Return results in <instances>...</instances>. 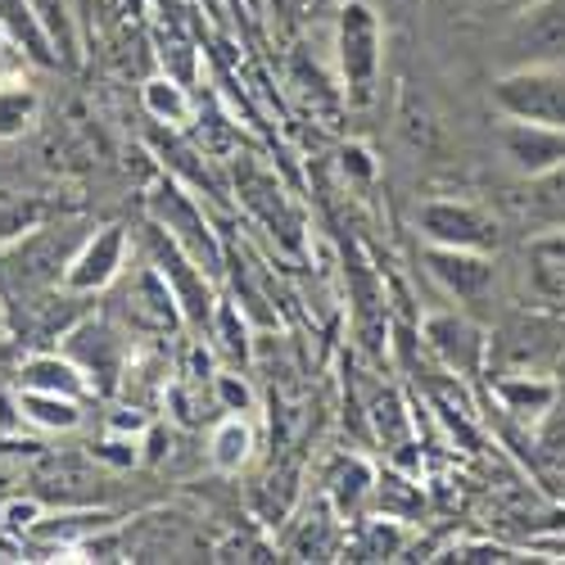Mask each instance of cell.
<instances>
[{
	"label": "cell",
	"mask_w": 565,
	"mask_h": 565,
	"mask_svg": "<svg viewBox=\"0 0 565 565\" xmlns=\"http://www.w3.org/2000/svg\"><path fill=\"white\" fill-rule=\"evenodd\" d=\"M493 105L502 118H525L565 131V60L561 64H515L493 77Z\"/></svg>",
	"instance_id": "cell-1"
},
{
	"label": "cell",
	"mask_w": 565,
	"mask_h": 565,
	"mask_svg": "<svg viewBox=\"0 0 565 565\" xmlns=\"http://www.w3.org/2000/svg\"><path fill=\"white\" fill-rule=\"evenodd\" d=\"M381 14H375L366 0H344L340 6V23H335V55H340V73L344 86L353 90V100H366L375 77H381Z\"/></svg>",
	"instance_id": "cell-2"
},
{
	"label": "cell",
	"mask_w": 565,
	"mask_h": 565,
	"mask_svg": "<svg viewBox=\"0 0 565 565\" xmlns=\"http://www.w3.org/2000/svg\"><path fill=\"white\" fill-rule=\"evenodd\" d=\"M416 231L426 235V245H452V249H480L498 254L502 226L493 213L466 200H430L416 209Z\"/></svg>",
	"instance_id": "cell-3"
},
{
	"label": "cell",
	"mask_w": 565,
	"mask_h": 565,
	"mask_svg": "<svg viewBox=\"0 0 565 565\" xmlns=\"http://www.w3.org/2000/svg\"><path fill=\"white\" fill-rule=\"evenodd\" d=\"M150 263L168 276V286H172V295H177V303H181V312H185V326H195V331H209L213 312H217V299H213V290H209V271H204L191 254H185L159 222H154V231H150Z\"/></svg>",
	"instance_id": "cell-4"
},
{
	"label": "cell",
	"mask_w": 565,
	"mask_h": 565,
	"mask_svg": "<svg viewBox=\"0 0 565 565\" xmlns=\"http://www.w3.org/2000/svg\"><path fill=\"white\" fill-rule=\"evenodd\" d=\"M150 209H154V222L172 235V241L191 254L204 271H222V249H217V235L209 231V222H204V209L181 191V185H163V191L150 200Z\"/></svg>",
	"instance_id": "cell-5"
},
{
	"label": "cell",
	"mask_w": 565,
	"mask_h": 565,
	"mask_svg": "<svg viewBox=\"0 0 565 565\" xmlns=\"http://www.w3.org/2000/svg\"><path fill=\"white\" fill-rule=\"evenodd\" d=\"M122 267H127V226H105L90 235V241H82V249L64 263L60 286L68 295H96V290L114 286Z\"/></svg>",
	"instance_id": "cell-6"
},
{
	"label": "cell",
	"mask_w": 565,
	"mask_h": 565,
	"mask_svg": "<svg viewBox=\"0 0 565 565\" xmlns=\"http://www.w3.org/2000/svg\"><path fill=\"white\" fill-rule=\"evenodd\" d=\"M426 271L439 280V286H444L457 303H480V299L493 290V280H498L493 254L452 249V245H426Z\"/></svg>",
	"instance_id": "cell-7"
},
{
	"label": "cell",
	"mask_w": 565,
	"mask_h": 565,
	"mask_svg": "<svg viewBox=\"0 0 565 565\" xmlns=\"http://www.w3.org/2000/svg\"><path fill=\"white\" fill-rule=\"evenodd\" d=\"M426 344L430 353L452 371L461 375V381H470V375H480L484 358H489V340L476 321H466L457 312H435L426 317Z\"/></svg>",
	"instance_id": "cell-8"
},
{
	"label": "cell",
	"mask_w": 565,
	"mask_h": 565,
	"mask_svg": "<svg viewBox=\"0 0 565 565\" xmlns=\"http://www.w3.org/2000/svg\"><path fill=\"white\" fill-rule=\"evenodd\" d=\"M502 154L521 177H543L556 163H565V131L561 127H543V122H525V118H507L502 122Z\"/></svg>",
	"instance_id": "cell-9"
},
{
	"label": "cell",
	"mask_w": 565,
	"mask_h": 565,
	"mask_svg": "<svg viewBox=\"0 0 565 565\" xmlns=\"http://www.w3.org/2000/svg\"><path fill=\"white\" fill-rule=\"evenodd\" d=\"M511 51L525 64H561L565 60V0H530V10L511 28Z\"/></svg>",
	"instance_id": "cell-10"
},
{
	"label": "cell",
	"mask_w": 565,
	"mask_h": 565,
	"mask_svg": "<svg viewBox=\"0 0 565 565\" xmlns=\"http://www.w3.org/2000/svg\"><path fill=\"white\" fill-rule=\"evenodd\" d=\"M122 308H127L131 326H140V331H154V335H168V331H177V326L185 321V312H181V303H177V295L168 286V276L154 263L131 276V290H127Z\"/></svg>",
	"instance_id": "cell-11"
},
{
	"label": "cell",
	"mask_w": 565,
	"mask_h": 565,
	"mask_svg": "<svg viewBox=\"0 0 565 565\" xmlns=\"http://www.w3.org/2000/svg\"><path fill=\"white\" fill-rule=\"evenodd\" d=\"M64 353L86 371L90 390L109 394V390L118 385V375H122V340L109 331L105 321H86V326H77V331L68 335V349H64Z\"/></svg>",
	"instance_id": "cell-12"
},
{
	"label": "cell",
	"mask_w": 565,
	"mask_h": 565,
	"mask_svg": "<svg viewBox=\"0 0 565 565\" xmlns=\"http://www.w3.org/2000/svg\"><path fill=\"white\" fill-rule=\"evenodd\" d=\"M525 280L543 308L565 312V226H547L525 245Z\"/></svg>",
	"instance_id": "cell-13"
},
{
	"label": "cell",
	"mask_w": 565,
	"mask_h": 565,
	"mask_svg": "<svg viewBox=\"0 0 565 565\" xmlns=\"http://www.w3.org/2000/svg\"><path fill=\"white\" fill-rule=\"evenodd\" d=\"M493 398L502 403V412L521 416V420H543L556 403H561V385L552 381V375H502V381H493Z\"/></svg>",
	"instance_id": "cell-14"
},
{
	"label": "cell",
	"mask_w": 565,
	"mask_h": 565,
	"mask_svg": "<svg viewBox=\"0 0 565 565\" xmlns=\"http://www.w3.org/2000/svg\"><path fill=\"white\" fill-rule=\"evenodd\" d=\"M23 390H45V394H68V398H86L90 394V381L86 371L64 353H41V358H28L23 371H19Z\"/></svg>",
	"instance_id": "cell-15"
},
{
	"label": "cell",
	"mask_w": 565,
	"mask_h": 565,
	"mask_svg": "<svg viewBox=\"0 0 565 565\" xmlns=\"http://www.w3.org/2000/svg\"><path fill=\"white\" fill-rule=\"evenodd\" d=\"M254 457V426L245 412H231L222 416L213 426V439H209V461L213 470H222V476H235L245 461Z\"/></svg>",
	"instance_id": "cell-16"
},
{
	"label": "cell",
	"mask_w": 565,
	"mask_h": 565,
	"mask_svg": "<svg viewBox=\"0 0 565 565\" xmlns=\"http://www.w3.org/2000/svg\"><path fill=\"white\" fill-rule=\"evenodd\" d=\"M140 105H146V114H150L159 127H185V122L195 118L191 90H185V82H177L172 73H168V77H150L146 90H140Z\"/></svg>",
	"instance_id": "cell-17"
},
{
	"label": "cell",
	"mask_w": 565,
	"mask_h": 565,
	"mask_svg": "<svg viewBox=\"0 0 565 565\" xmlns=\"http://www.w3.org/2000/svg\"><path fill=\"white\" fill-rule=\"evenodd\" d=\"M19 416L32 420V426H41V430H77L82 426V398L23 390L19 394Z\"/></svg>",
	"instance_id": "cell-18"
},
{
	"label": "cell",
	"mask_w": 565,
	"mask_h": 565,
	"mask_svg": "<svg viewBox=\"0 0 565 565\" xmlns=\"http://www.w3.org/2000/svg\"><path fill=\"white\" fill-rule=\"evenodd\" d=\"M366 498H375V470H371V461L366 457H344L335 466V476H331V507L344 515V521H353Z\"/></svg>",
	"instance_id": "cell-19"
},
{
	"label": "cell",
	"mask_w": 565,
	"mask_h": 565,
	"mask_svg": "<svg viewBox=\"0 0 565 565\" xmlns=\"http://www.w3.org/2000/svg\"><path fill=\"white\" fill-rule=\"evenodd\" d=\"M36 90L32 86H19V82H6L0 86V140H14L23 136L32 122H36Z\"/></svg>",
	"instance_id": "cell-20"
},
{
	"label": "cell",
	"mask_w": 565,
	"mask_h": 565,
	"mask_svg": "<svg viewBox=\"0 0 565 565\" xmlns=\"http://www.w3.org/2000/svg\"><path fill=\"white\" fill-rule=\"evenodd\" d=\"M530 213L543 226H565V163L530 181Z\"/></svg>",
	"instance_id": "cell-21"
},
{
	"label": "cell",
	"mask_w": 565,
	"mask_h": 565,
	"mask_svg": "<svg viewBox=\"0 0 565 565\" xmlns=\"http://www.w3.org/2000/svg\"><path fill=\"white\" fill-rule=\"evenodd\" d=\"M403 521L394 515H375V521H362L358 525V539H353V556L358 561H381V556H394L403 547Z\"/></svg>",
	"instance_id": "cell-22"
},
{
	"label": "cell",
	"mask_w": 565,
	"mask_h": 565,
	"mask_svg": "<svg viewBox=\"0 0 565 565\" xmlns=\"http://www.w3.org/2000/svg\"><path fill=\"white\" fill-rule=\"evenodd\" d=\"M109 530V515L105 511H82V515H55V521H36L32 534L41 539H90Z\"/></svg>",
	"instance_id": "cell-23"
},
{
	"label": "cell",
	"mask_w": 565,
	"mask_h": 565,
	"mask_svg": "<svg viewBox=\"0 0 565 565\" xmlns=\"http://www.w3.org/2000/svg\"><path fill=\"white\" fill-rule=\"evenodd\" d=\"M375 498H381L385 515H394V521H412V515L420 511V489L412 480H398V476L375 480Z\"/></svg>",
	"instance_id": "cell-24"
},
{
	"label": "cell",
	"mask_w": 565,
	"mask_h": 565,
	"mask_svg": "<svg viewBox=\"0 0 565 565\" xmlns=\"http://www.w3.org/2000/svg\"><path fill=\"white\" fill-rule=\"evenodd\" d=\"M45 209L36 200H14L0 195V241H14V235H28L32 226H41Z\"/></svg>",
	"instance_id": "cell-25"
},
{
	"label": "cell",
	"mask_w": 565,
	"mask_h": 565,
	"mask_svg": "<svg viewBox=\"0 0 565 565\" xmlns=\"http://www.w3.org/2000/svg\"><path fill=\"white\" fill-rule=\"evenodd\" d=\"M213 335L222 340V353H231V358H245V321H241V308L235 303H217V312H213Z\"/></svg>",
	"instance_id": "cell-26"
},
{
	"label": "cell",
	"mask_w": 565,
	"mask_h": 565,
	"mask_svg": "<svg viewBox=\"0 0 565 565\" xmlns=\"http://www.w3.org/2000/svg\"><path fill=\"white\" fill-rule=\"evenodd\" d=\"M213 394H217V403L226 412H254V390L241 381V375H231V371L213 375Z\"/></svg>",
	"instance_id": "cell-27"
},
{
	"label": "cell",
	"mask_w": 565,
	"mask_h": 565,
	"mask_svg": "<svg viewBox=\"0 0 565 565\" xmlns=\"http://www.w3.org/2000/svg\"><path fill=\"white\" fill-rule=\"evenodd\" d=\"M539 426H543V430H539V444H543V452H547L556 466H565V407L556 403V407H552V412L539 420Z\"/></svg>",
	"instance_id": "cell-28"
},
{
	"label": "cell",
	"mask_w": 565,
	"mask_h": 565,
	"mask_svg": "<svg viewBox=\"0 0 565 565\" xmlns=\"http://www.w3.org/2000/svg\"><path fill=\"white\" fill-rule=\"evenodd\" d=\"M96 457H100V461H114V466H136V461H140L131 435H109V439L96 448Z\"/></svg>",
	"instance_id": "cell-29"
},
{
	"label": "cell",
	"mask_w": 565,
	"mask_h": 565,
	"mask_svg": "<svg viewBox=\"0 0 565 565\" xmlns=\"http://www.w3.org/2000/svg\"><path fill=\"white\" fill-rule=\"evenodd\" d=\"M452 561H511V547H502V543H461V547H452Z\"/></svg>",
	"instance_id": "cell-30"
},
{
	"label": "cell",
	"mask_w": 565,
	"mask_h": 565,
	"mask_svg": "<svg viewBox=\"0 0 565 565\" xmlns=\"http://www.w3.org/2000/svg\"><path fill=\"white\" fill-rule=\"evenodd\" d=\"M344 168H353V172H362V177H371V163H366V150H344Z\"/></svg>",
	"instance_id": "cell-31"
}]
</instances>
